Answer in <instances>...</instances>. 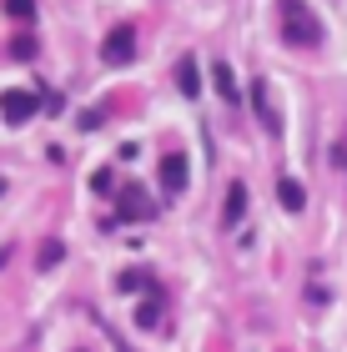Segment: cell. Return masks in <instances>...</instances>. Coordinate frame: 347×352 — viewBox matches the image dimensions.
<instances>
[{
  "label": "cell",
  "instance_id": "7",
  "mask_svg": "<svg viewBox=\"0 0 347 352\" xmlns=\"http://www.w3.org/2000/svg\"><path fill=\"white\" fill-rule=\"evenodd\" d=\"M277 197H282V206H287V212H302V201H307L297 182H282V186H277Z\"/></svg>",
  "mask_w": 347,
  "mask_h": 352
},
{
  "label": "cell",
  "instance_id": "10",
  "mask_svg": "<svg viewBox=\"0 0 347 352\" xmlns=\"http://www.w3.org/2000/svg\"><path fill=\"white\" fill-rule=\"evenodd\" d=\"M5 10L21 15V21H30V15H36V0H5Z\"/></svg>",
  "mask_w": 347,
  "mask_h": 352
},
{
  "label": "cell",
  "instance_id": "8",
  "mask_svg": "<svg viewBox=\"0 0 347 352\" xmlns=\"http://www.w3.org/2000/svg\"><path fill=\"white\" fill-rule=\"evenodd\" d=\"M216 91H222L227 101H236V86H232V66H227V60L216 66Z\"/></svg>",
  "mask_w": 347,
  "mask_h": 352
},
{
  "label": "cell",
  "instance_id": "9",
  "mask_svg": "<svg viewBox=\"0 0 347 352\" xmlns=\"http://www.w3.org/2000/svg\"><path fill=\"white\" fill-rule=\"evenodd\" d=\"M121 212H126V217H136V212H141V217H146V212H151V206H146V197H136V191H126V206H121Z\"/></svg>",
  "mask_w": 347,
  "mask_h": 352
},
{
  "label": "cell",
  "instance_id": "1",
  "mask_svg": "<svg viewBox=\"0 0 347 352\" xmlns=\"http://www.w3.org/2000/svg\"><path fill=\"white\" fill-rule=\"evenodd\" d=\"M282 25H287V41H307V45H317V41H322L317 15H312L302 0H287V6H282Z\"/></svg>",
  "mask_w": 347,
  "mask_h": 352
},
{
  "label": "cell",
  "instance_id": "3",
  "mask_svg": "<svg viewBox=\"0 0 347 352\" xmlns=\"http://www.w3.org/2000/svg\"><path fill=\"white\" fill-rule=\"evenodd\" d=\"M36 96H30V91H10V96H0V116H5L10 126H21L25 116H36Z\"/></svg>",
  "mask_w": 347,
  "mask_h": 352
},
{
  "label": "cell",
  "instance_id": "4",
  "mask_svg": "<svg viewBox=\"0 0 347 352\" xmlns=\"http://www.w3.org/2000/svg\"><path fill=\"white\" fill-rule=\"evenodd\" d=\"M161 186L171 191V197L186 186V156H166V162H161Z\"/></svg>",
  "mask_w": 347,
  "mask_h": 352
},
{
  "label": "cell",
  "instance_id": "2",
  "mask_svg": "<svg viewBox=\"0 0 347 352\" xmlns=\"http://www.w3.org/2000/svg\"><path fill=\"white\" fill-rule=\"evenodd\" d=\"M101 56L111 60V66H126V60L136 56V30H131V25H116L111 36H106V45H101Z\"/></svg>",
  "mask_w": 347,
  "mask_h": 352
},
{
  "label": "cell",
  "instance_id": "6",
  "mask_svg": "<svg viewBox=\"0 0 347 352\" xmlns=\"http://www.w3.org/2000/svg\"><path fill=\"white\" fill-rule=\"evenodd\" d=\"M177 86H181V96H197V91H201V81H197V60H192V56L177 66Z\"/></svg>",
  "mask_w": 347,
  "mask_h": 352
},
{
  "label": "cell",
  "instance_id": "5",
  "mask_svg": "<svg viewBox=\"0 0 347 352\" xmlns=\"http://www.w3.org/2000/svg\"><path fill=\"white\" fill-rule=\"evenodd\" d=\"M247 217V186L242 182H232V191H227V212H222V221L227 227H236V221Z\"/></svg>",
  "mask_w": 347,
  "mask_h": 352
}]
</instances>
